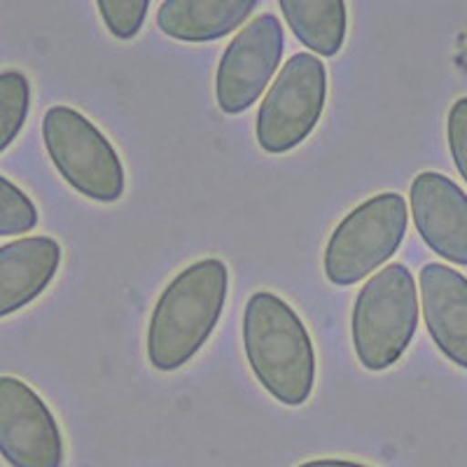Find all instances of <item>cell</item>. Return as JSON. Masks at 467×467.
Returning <instances> with one entry per match:
<instances>
[{
  "label": "cell",
  "mask_w": 467,
  "mask_h": 467,
  "mask_svg": "<svg viewBox=\"0 0 467 467\" xmlns=\"http://www.w3.org/2000/svg\"><path fill=\"white\" fill-rule=\"evenodd\" d=\"M229 292V269L218 257H206L182 269L161 290L145 337L148 362L157 372H175L211 339L223 318Z\"/></svg>",
  "instance_id": "1"
},
{
  "label": "cell",
  "mask_w": 467,
  "mask_h": 467,
  "mask_svg": "<svg viewBox=\"0 0 467 467\" xmlns=\"http://www.w3.org/2000/svg\"><path fill=\"white\" fill-rule=\"evenodd\" d=\"M241 337L250 369L266 393L285 407L306 404L316 383V348L297 311L274 292H253Z\"/></svg>",
  "instance_id": "2"
},
{
  "label": "cell",
  "mask_w": 467,
  "mask_h": 467,
  "mask_svg": "<svg viewBox=\"0 0 467 467\" xmlns=\"http://www.w3.org/2000/svg\"><path fill=\"white\" fill-rule=\"evenodd\" d=\"M419 292L400 262L383 266L358 292L350 311V341L367 372L393 367L411 346L419 327Z\"/></svg>",
  "instance_id": "3"
},
{
  "label": "cell",
  "mask_w": 467,
  "mask_h": 467,
  "mask_svg": "<svg viewBox=\"0 0 467 467\" xmlns=\"http://www.w3.org/2000/svg\"><path fill=\"white\" fill-rule=\"evenodd\" d=\"M43 143L57 173L78 194L115 203L127 187L122 160L110 140L82 112L52 106L43 117Z\"/></svg>",
  "instance_id": "4"
},
{
  "label": "cell",
  "mask_w": 467,
  "mask_h": 467,
  "mask_svg": "<svg viewBox=\"0 0 467 467\" xmlns=\"http://www.w3.org/2000/svg\"><path fill=\"white\" fill-rule=\"evenodd\" d=\"M407 224V202L400 192H381L362 202L337 224L325 245V278L339 287L365 281L398 253Z\"/></svg>",
  "instance_id": "5"
},
{
  "label": "cell",
  "mask_w": 467,
  "mask_h": 467,
  "mask_svg": "<svg viewBox=\"0 0 467 467\" xmlns=\"http://www.w3.org/2000/svg\"><path fill=\"white\" fill-rule=\"evenodd\" d=\"M327 101V70L316 54L285 61L257 110V145L269 154L299 148L314 133Z\"/></svg>",
  "instance_id": "6"
},
{
  "label": "cell",
  "mask_w": 467,
  "mask_h": 467,
  "mask_svg": "<svg viewBox=\"0 0 467 467\" xmlns=\"http://www.w3.org/2000/svg\"><path fill=\"white\" fill-rule=\"evenodd\" d=\"M285 36L274 15H260L236 33L220 58L215 99L224 115H241L260 101L281 66Z\"/></svg>",
  "instance_id": "7"
},
{
  "label": "cell",
  "mask_w": 467,
  "mask_h": 467,
  "mask_svg": "<svg viewBox=\"0 0 467 467\" xmlns=\"http://www.w3.org/2000/svg\"><path fill=\"white\" fill-rule=\"evenodd\" d=\"M0 453L12 467H61L64 435L45 400L15 377H0Z\"/></svg>",
  "instance_id": "8"
},
{
  "label": "cell",
  "mask_w": 467,
  "mask_h": 467,
  "mask_svg": "<svg viewBox=\"0 0 467 467\" xmlns=\"http://www.w3.org/2000/svg\"><path fill=\"white\" fill-rule=\"evenodd\" d=\"M411 218L423 244L446 262L467 266V194L444 173L423 171L409 187Z\"/></svg>",
  "instance_id": "9"
},
{
  "label": "cell",
  "mask_w": 467,
  "mask_h": 467,
  "mask_svg": "<svg viewBox=\"0 0 467 467\" xmlns=\"http://www.w3.org/2000/svg\"><path fill=\"white\" fill-rule=\"evenodd\" d=\"M425 327L441 356L467 372V278L441 262L419 274Z\"/></svg>",
  "instance_id": "10"
},
{
  "label": "cell",
  "mask_w": 467,
  "mask_h": 467,
  "mask_svg": "<svg viewBox=\"0 0 467 467\" xmlns=\"http://www.w3.org/2000/svg\"><path fill=\"white\" fill-rule=\"evenodd\" d=\"M64 250L49 236H22L0 245V318L36 302L61 266Z\"/></svg>",
  "instance_id": "11"
},
{
  "label": "cell",
  "mask_w": 467,
  "mask_h": 467,
  "mask_svg": "<svg viewBox=\"0 0 467 467\" xmlns=\"http://www.w3.org/2000/svg\"><path fill=\"white\" fill-rule=\"evenodd\" d=\"M260 0H164L157 26L181 43H213L234 33L253 15Z\"/></svg>",
  "instance_id": "12"
},
{
  "label": "cell",
  "mask_w": 467,
  "mask_h": 467,
  "mask_svg": "<svg viewBox=\"0 0 467 467\" xmlns=\"http://www.w3.org/2000/svg\"><path fill=\"white\" fill-rule=\"evenodd\" d=\"M285 24L304 47L318 57H337L346 43V0H278Z\"/></svg>",
  "instance_id": "13"
},
{
  "label": "cell",
  "mask_w": 467,
  "mask_h": 467,
  "mask_svg": "<svg viewBox=\"0 0 467 467\" xmlns=\"http://www.w3.org/2000/svg\"><path fill=\"white\" fill-rule=\"evenodd\" d=\"M28 106H31V85L26 75L22 70H3L0 73V127H3L0 152H5L22 133Z\"/></svg>",
  "instance_id": "14"
},
{
  "label": "cell",
  "mask_w": 467,
  "mask_h": 467,
  "mask_svg": "<svg viewBox=\"0 0 467 467\" xmlns=\"http://www.w3.org/2000/svg\"><path fill=\"white\" fill-rule=\"evenodd\" d=\"M37 227V208L22 187L0 175V236H19Z\"/></svg>",
  "instance_id": "15"
},
{
  "label": "cell",
  "mask_w": 467,
  "mask_h": 467,
  "mask_svg": "<svg viewBox=\"0 0 467 467\" xmlns=\"http://www.w3.org/2000/svg\"><path fill=\"white\" fill-rule=\"evenodd\" d=\"M103 26L117 40L139 36L150 10V0H96Z\"/></svg>",
  "instance_id": "16"
},
{
  "label": "cell",
  "mask_w": 467,
  "mask_h": 467,
  "mask_svg": "<svg viewBox=\"0 0 467 467\" xmlns=\"http://www.w3.org/2000/svg\"><path fill=\"white\" fill-rule=\"evenodd\" d=\"M446 140L458 173L467 182V96L458 99L446 117Z\"/></svg>",
  "instance_id": "17"
},
{
  "label": "cell",
  "mask_w": 467,
  "mask_h": 467,
  "mask_svg": "<svg viewBox=\"0 0 467 467\" xmlns=\"http://www.w3.org/2000/svg\"><path fill=\"white\" fill-rule=\"evenodd\" d=\"M323 465H346V467H360L362 462H356V461H344V458H327V461H311V462H304V467H323Z\"/></svg>",
  "instance_id": "18"
}]
</instances>
